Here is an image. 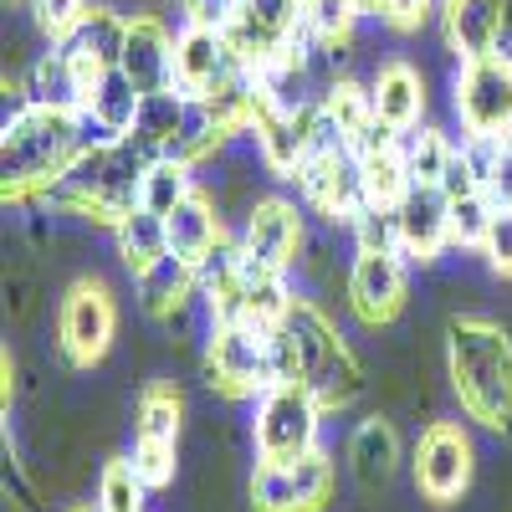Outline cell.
I'll list each match as a JSON object with an SVG mask.
<instances>
[{
    "mask_svg": "<svg viewBox=\"0 0 512 512\" xmlns=\"http://www.w3.org/2000/svg\"><path fill=\"white\" fill-rule=\"evenodd\" d=\"M395 226H400V256L405 262L431 267L446 256L451 241V200L441 185H410L405 200L395 205Z\"/></svg>",
    "mask_w": 512,
    "mask_h": 512,
    "instance_id": "17",
    "label": "cell"
},
{
    "mask_svg": "<svg viewBox=\"0 0 512 512\" xmlns=\"http://www.w3.org/2000/svg\"><path fill=\"white\" fill-rule=\"evenodd\" d=\"M410 472H415V492L436 507H451L466 497L477 472V451L472 436H466L461 420H431L420 431L415 451H410Z\"/></svg>",
    "mask_w": 512,
    "mask_h": 512,
    "instance_id": "9",
    "label": "cell"
},
{
    "mask_svg": "<svg viewBox=\"0 0 512 512\" xmlns=\"http://www.w3.org/2000/svg\"><path fill=\"white\" fill-rule=\"evenodd\" d=\"M492 216H497V205H492V195H487V190L451 200V241H456L461 251H482Z\"/></svg>",
    "mask_w": 512,
    "mask_h": 512,
    "instance_id": "35",
    "label": "cell"
},
{
    "mask_svg": "<svg viewBox=\"0 0 512 512\" xmlns=\"http://www.w3.org/2000/svg\"><path fill=\"white\" fill-rule=\"evenodd\" d=\"M451 159H456V144L441 128H415V134H405V164H410L415 185H441Z\"/></svg>",
    "mask_w": 512,
    "mask_h": 512,
    "instance_id": "34",
    "label": "cell"
},
{
    "mask_svg": "<svg viewBox=\"0 0 512 512\" xmlns=\"http://www.w3.org/2000/svg\"><path fill=\"white\" fill-rule=\"evenodd\" d=\"M272 364H277V384L282 379L303 384L323 410H349L364 395L359 354L313 297H292L282 328H272Z\"/></svg>",
    "mask_w": 512,
    "mask_h": 512,
    "instance_id": "2",
    "label": "cell"
},
{
    "mask_svg": "<svg viewBox=\"0 0 512 512\" xmlns=\"http://www.w3.org/2000/svg\"><path fill=\"white\" fill-rule=\"evenodd\" d=\"M26 6H31L36 31L57 47V41H67V36L82 26V16L93 11V0H26Z\"/></svg>",
    "mask_w": 512,
    "mask_h": 512,
    "instance_id": "36",
    "label": "cell"
},
{
    "mask_svg": "<svg viewBox=\"0 0 512 512\" xmlns=\"http://www.w3.org/2000/svg\"><path fill=\"white\" fill-rule=\"evenodd\" d=\"M139 113H144V93L134 88V77H128L123 67L103 72L88 88V98H82V118L93 123L98 139H128Z\"/></svg>",
    "mask_w": 512,
    "mask_h": 512,
    "instance_id": "22",
    "label": "cell"
},
{
    "mask_svg": "<svg viewBox=\"0 0 512 512\" xmlns=\"http://www.w3.org/2000/svg\"><path fill=\"white\" fill-rule=\"evenodd\" d=\"M185 108H190V98L175 93V88L144 93V113H139V123H134V134H128V139H134L149 159H169V149H175L180 128H185Z\"/></svg>",
    "mask_w": 512,
    "mask_h": 512,
    "instance_id": "29",
    "label": "cell"
},
{
    "mask_svg": "<svg viewBox=\"0 0 512 512\" xmlns=\"http://www.w3.org/2000/svg\"><path fill=\"white\" fill-rule=\"evenodd\" d=\"M497 52L512 62V0H502V41H497Z\"/></svg>",
    "mask_w": 512,
    "mask_h": 512,
    "instance_id": "41",
    "label": "cell"
},
{
    "mask_svg": "<svg viewBox=\"0 0 512 512\" xmlns=\"http://www.w3.org/2000/svg\"><path fill=\"white\" fill-rule=\"evenodd\" d=\"M323 405L303 390V384H272L262 400H251V446L256 461H303L323 446Z\"/></svg>",
    "mask_w": 512,
    "mask_h": 512,
    "instance_id": "6",
    "label": "cell"
},
{
    "mask_svg": "<svg viewBox=\"0 0 512 512\" xmlns=\"http://www.w3.org/2000/svg\"><path fill=\"white\" fill-rule=\"evenodd\" d=\"M451 113L461 123V139L512 134V62L502 52L461 62L451 77Z\"/></svg>",
    "mask_w": 512,
    "mask_h": 512,
    "instance_id": "7",
    "label": "cell"
},
{
    "mask_svg": "<svg viewBox=\"0 0 512 512\" xmlns=\"http://www.w3.org/2000/svg\"><path fill=\"white\" fill-rule=\"evenodd\" d=\"M200 369H205V384L221 400H262L277 384L272 333L251 328V323H210L205 349H200Z\"/></svg>",
    "mask_w": 512,
    "mask_h": 512,
    "instance_id": "5",
    "label": "cell"
},
{
    "mask_svg": "<svg viewBox=\"0 0 512 512\" xmlns=\"http://www.w3.org/2000/svg\"><path fill=\"white\" fill-rule=\"evenodd\" d=\"M118 333V303L103 277H77L57 308V349L72 369H93Z\"/></svg>",
    "mask_w": 512,
    "mask_h": 512,
    "instance_id": "8",
    "label": "cell"
},
{
    "mask_svg": "<svg viewBox=\"0 0 512 512\" xmlns=\"http://www.w3.org/2000/svg\"><path fill=\"white\" fill-rule=\"evenodd\" d=\"M113 246H118V262L134 277H144L149 267H159L169 256V226L154 210H134V216H123L113 226Z\"/></svg>",
    "mask_w": 512,
    "mask_h": 512,
    "instance_id": "28",
    "label": "cell"
},
{
    "mask_svg": "<svg viewBox=\"0 0 512 512\" xmlns=\"http://www.w3.org/2000/svg\"><path fill=\"white\" fill-rule=\"evenodd\" d=\"M359 6L354 0H313V6L303 11V21H308V36H313V47L318 52H344L349 41H354V26H359Z\"/></svg>",
    "mask_w": 512,
    "mask_h": 512,
    "instance_id": "33",
    "label": "cell"
},
{
    "mask_svg": "<svg viewBox=\"0 0 512 512\" xmlns=\"http://www.w3.org/2000/svg\"><path fill=\"white\" fill-rule=\"evenodd\" d=\"M236 241H241L246 256H256V262H267L277 272H292L297 262H303V246H308L303 210H297V200H287V195H262L246 210Z\"/></svg>",
    "mask_w": 512,
    "mask_h": 512,
    "instance_id": "16",
    "label": "cell"
},
{
    "mask_svg": "<svg viewBox=\"0 0 512 512\" xmlns=\"http://www.w3.org/2000/svg\"><path fill=\"white\" fill-rule=\"evenodd\" d=\"M344 231L354 236V251H400V226H395V210L359 205V216H354Z\"/></svg>",
    "mask_w": 512,
    "mask_h": 512,
    "instance_id": "37",
    "label": "cell"
},
{
    "mask_svg": "<svg viewBox=\"0 0 512 512\" xmlns=\"http://www.w3.org/2000/svg\"><path fill=\"white\" fill-rule=\"evenodd\" d=\"M338 139L323 108L308 103V108H297V113H282L272 103H256V123H251V144H256V159H262L277 180H297V169L308 164V154L318 144Z\"/></svg>",
    "mask_w": 512,
    "mask_h": 512,
    "instance_id": "12",
    "label": "cell"
},
{
    "mask_svg": "<svg viewBox=\"0 0 512 512\" xmlns=\"http://www.w3.org/2000/svg\"><path fill=\"white\" fill-rule=\"evenodd\" d=\"M180 11H185V21H195V26L231 31V21H236V11H241V0H180Z\"/></svg>",
    "mask_w": 512,
    "mask_h": 512,
    "instance_id": "40",
    "label": "cell"
},
{
    "mask_svg": "<svg viewBox=\"0 0 512 512\" xmlns=\"http://www.w3.org/2000/svg\"><path fill=\"white\" fill-rule=\"evenodd\" d=\"M82 93H88V82H82L77 62L67 57V47H47L31 72H26V103H47V108H82Z\"/></svg>",
    "mask_w": 512,
    "mask_h": 512,
    "instance_id": "26",
    "label": "cell"
},
{
    "mask_svg": "<svg viewBox=\"0 0 512 512\" xmlns=\"http://www.w3.org/2000/svg\"><path fill=\"white\" fill-rule=\"evenodd\" d=\"M451 395L482 431H512V333L497 318L461 313L446 328Z\"/></svg>",
    "mask_w": 512,
    "mask_h": 512,
    "instance_id": "3",
    "label": "cell"
},
{
    "mask_svg": "<svg viewBox=\"0 0 512 512\" xmlns=\"http://www.w3.org/2000/svg\"><path fill=\"white\" fill-rule=\"evenodd\" d=\"M338 472H333V456L318 446L303 461H256L251 472V512H323L333 502Z\"/></svg>",
    "mask_w": 512,
    "mask_h": 512,
    "instance_id": "11",
    "label": "cell"
},
{
    "mask_svg": "<svg viewBox=\"0 0 512 512\" xmlns=\"http://www.w3.org/2000/svg\"><path fill=\"white\" fill-rule=\"evenodd\" d=\"M98 512H144L149 507V482L139 477V466L134 456H113L103 461V472H98Z\"/></svg>",
    "mask_w": 512,
    "mask_h": 512,
    "instance_id": "32",
    "label": "cell"
},
{
    "mask_svg": "<svg viewBox=\"0 0 512 512\" xmlns=\"http://www.w3.org/2000/svg\"><path fill=\"white\" fill-rule=\"evenodd\" d=\"M354 6H359L364 16H374V11H379V0H354Z\"/></svg>",
    "mask_w": 512,
    "mask_h": 512,
    "instance_id": "42",
    "label": "cell"
},
{
    "mask_svg": "<svg viewBox=\"0 0 512 512\" xmlns=\"http://www.w3.org/2000/svg\"><path fill=\"white\" fill-rule=\"evenodd\" d=\"M134 287H139V308H144L149 318L175 323V318L195 303V297H200V267L169 251L159 267H149L144 277H134Z\"/></svg>",
    "mask_w": 512,
    "mask_h": 512,
    "instance_id": "25",
    "label": "cell"
},
{
    "mask_svg": "<svg viewBox=\"0 0 512 512\" xmlns=\"http://www.w3.org/2000/svg\"><path fill=\"white\" fill-rule=\"evenodd\" d=\"M441 6V0H379V21L390 31H420L425 21H431V11Z\"/></svg>",
    "mask_w": 512,
    "mask_h": 512,
    "instance_id": "39",
    "label": "cell"
},
{
    "mask_svg": "<svg viewBox=\"0 0 512 512\" xmlns=\"http://www.w3.org/2000/svg\"><path fill=\"white\" fill-rule=\"evenodd\" d=\"M482 256L497 277H512V205H497V216L487 226V241H482Z\"/></svg>",
    "mask_w": 512,
    "mask_h": 512,
    "instance_id": "38",
    "label": "cell"
},
{
    "mask_svg": "<svg viewBox=\"0 0 512 512\" xmlns=\"http://www.w3.org/2000/svg\"><path fill=\"white\" fill-rule=\"evenodd\" d=\"M374 93V118L395 134H415L425 118V77L410 62H379V72L369 77Z\"/></svg>",
    "mask_w": 512,
    "mask_h": 512,
    "instance_id": "21",
    "label": "cell"
},
{
    "mask_svg": "<svg viewBox=\"0 0 512 512\" xmlns=\"http://www.w3.org/2000/svg\"><path fill=\"white\" fill-rule=\"evenodd\" d=\"M297 6H303V11H308V6H313V0H297Z\"/></svg>",
    "mask_w": 512,
    "mask_h": 512,
    "instance_id": "43",
    "label": "cell"
},
{
    "mask_svg": "<svg viewBox=\"0 0 512 512\" xmlns=\"http://www.w3.org/2000/svg\"><path fill=\"white\" fill-rule=\"evenodd\" d=\"M123 41H128V11H118V6H93L88 16H82V26L62 41V47H67V57L77 62L82 82L93 88L103 72H113V67L123 62ZM82 98H88V93H82Z\"/></svg>",
    "mask_w": 512,
    "mask_h": 512,
    "instance_id": "19",
    "label": "cell"
},
{
    "mask_svg": "<svg viewBox=\"0 0 512 512\" xmlns=\"http://www.w3.org/2000/svg\"><path fill=\"white\" fill-rule=\"evenodd\" d=\"M236 72H246L241 52L231 47V36L216 31V26H195L185 21L175 31V93L185 98H210L221 88V82H231Z\"/></svg>",
    "mask_w": 512,
    "mask_h": 512,
    "instance_id": "15",
    "label": "cell"
},
{
    "mask_svg": "<svg viewBox=\"0 0 512 512\" xmlns=\"http://www.w3.org/2000/svg\"><path fill=\"white\" fill-rule=\"evenodd\" d=\"M461 154L472 159L492 205H512V134H502V139H461Z\"/></svg>",
    "mask_w": 512,
    "mask_h": 512,
    "instance_id": "31",
    "label": "cell"
},
{
    "mask_svg": "<svg viewBox=\"0 0 512 512\" xmlns=\"http://www.w3.org/2000/svg\"><path fill=\"white\" fill-rule=\"evenodd\" d=\"M180 420H185V395L169 379H154L139 390L134 405V466L149 482V492L175 482V451H180Z\"/></svg>",
    "mask_w": 512,
    "mask_h": 512,
    "instance_id": "10",
    "label": "cell"
},
{
    "mask_svg": "<svg viewBox=\"0 0 512 512\" xmlns=\"http://www.w3.org/2000/svg\"><path fill=\"white\" fill-rule=\"evenodd\" d=\"M139 93H164L175 88V31L164 26V16L139 11L128 16V41H123V62Z\"/></svg>",
    "mask_w": 512,
    "mask_h": 512,
    "instance_id": "18",
    "label": "cell"
},
{
    "mask_svg": "<svg viewBox=\"0 0 512 512\" xmlns=\"http://www.w3.org/2000/svg\"><path fill=\"white\" fill-rule=\"evenodd\" d=\"M349 472L364 492H379V487H390L395 472H400V436H395V425L384 420V415H369L354 425V436H349Z\"/></svg>",
    "mask_w": 512,
    "mask_h": 512,
    "instance_id": "24",
    "label": "cell"
},
{
    "mask_svg": "<svg viewBox=\"0 0 512 512\" xmlns=\"http://www.w3.org/2000/svg\"><path fill=\"white\" fill-rule=\"evenodd\" d=\"M144 169H149V154L134 139H93V149L67 169V180L47 195V205L57 216H77L88 226L113 231L123 216L139 210Z\"/></svg>",
    "mask_w": 512,
    "mask_h": 512,
    "instance_id": "4",
    "label": "cell"
},
{
    "mask_svg": "<svg viewBox=\"0 0 512 512\" xmlns=\"http://www.w3.org/2000/svg\"><path fill=\"white\" fill-rule=\"evenodd\" d=\"M93 123L82 108L21 103L0 128V195L6 205H47L67 169L93 149Z\"/></svg>",
    "mask_w": 512,
    "mask_h": 512,
    "instance_id": "1",
    "label": "cell"
},
{
    "mask_svg": "<svg viewBox=\"0 0 512 512\" xmlns=\"http://www.w3.org/2000/svg\"><path fill=\"white\" fill-rule=\"evenodd\" d=\"M297 195L313 216L333 221V226H349L364 205V190H359V159L344 139H328L308 154V164L297 169Z\"/></svg>",
    "mask_w": 512,
    "mask_h": 512,
    "instance_id": "13",
    "label": "cell"
},
{
    "mask_svg": "<svg viewBox=\"0 0 512 512\" xmlns=\"http://www.w3.org/2000/svg\"><path fill=\"white\" fill-rule=\"evenodd\" d=\"M436 16H441L446 52L456 62L497 52V41H502V0H441Z\"/></svg>",
    "mask_w": 512,
    "mask_h": 512,
    "instance_id": "20",
    "label": "cell"
},
{
    "mask_svg": "<svg viewBox=\"0 0 512 512\" xmlns=\"http://www.w3.org/2000/svg\"><path fill=\"white\" fill-rule=\"evenodd\" d=\"M164 226H169V251L185 256V262H195V267L226 241L221 205H216V195H205V190H195L190 200H180V205L164 216Z\"/></svg>",
    "mask_w": 512,
    "mask_h": 512,
    "instance_id": "23",
    "label": "cell"
},
{
    "mask_svg": "<svg viewBox=\"0 0 512 512\" xmlns=\"http://www.w3.org/2000/svg\"><path fill=\"white\" fill-rule=\"evenodd\" d=\"M349 313L364 328H384L395 323L405 297H410V272H405V256L400 251H354L349 262Z\"/></svg>",
    "mask_w": 512,
    "mask_h": 512,
    "instance_id": "14",
    "label": "cell"
},
{
    "mask_svg": "<svg viewBox=\"0 0 512 512\" xmlns=\"http://www.w3.org/2000/svg\"><path fill=\"white\" fill-rule=\"evenodd\" d=\"M195 185V169L180 159H149L144 169V185H139V210H154V216H169L180 200H190Z\"/></svg>",
    "mask_w": 512,
    "mask_h": 512,
    "instance_id": "30",
    "label": "cell"
},
{
    "mask_svg": "<svg viewBox=\"0 0 512 512\" xmlns=\"http://www.w3.org/2000/svg\"><path fill=\"white\" fill-rule=\"evenodd\" d=\"M318 108H323L328 128H333V134L344 139L349 149L379 123V118H374V93H369V82H354V77H333L328 88L318 93Z\"/></svg>",
    "mask_w": 512,
    "mask_h": 512,
    "instance_id": "27",
    "label": "cell"
}]
</instances>
